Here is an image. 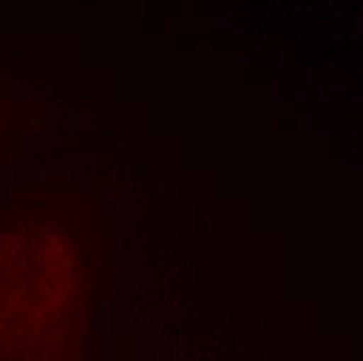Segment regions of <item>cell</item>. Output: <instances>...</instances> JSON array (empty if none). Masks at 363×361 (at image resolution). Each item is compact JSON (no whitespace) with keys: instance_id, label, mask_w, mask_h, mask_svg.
I'll return each mask as SVG.
<instances>
[{"instance_id":"obj_1","label":"cell","mask_w":363,"mask_h":361,"mask_svg":"<svg viewBox=\"0 0 363 361\" xmlns=\"http://www.w3.org/2000/svg\"><path fill=\"white\" fill-rule=\"evenodd\" d=\"M86 301V265L67 223L32 221L0 238V347L32 360L72 336Z\"/></svg>"}]
</instances>
